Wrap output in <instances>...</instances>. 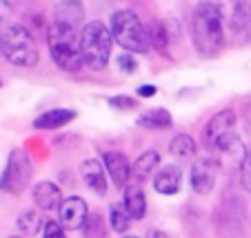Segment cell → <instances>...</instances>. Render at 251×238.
<instances>
[{
  "label": "cell",
  "mask_w": 251,
  "mask_h": 238,
  "mask_svg": "<svg viewBox=\"0 0 251 238\" xmlns=\"http://www.w3.org/2000/svg\"><path fill=\"white\" fill-rule=\"evenodd\" d=\"M31 174H33V165H31V158L27 156L25 149H14L7 158V167L2 176H0V191L5 194H23L27 189L29 181H31Z\"/></svg>",
  "instance_id": "6"
},
{
  "label": "cell",
  "mask_w": 251,
  "mask_h": 238,
  "mask_svg": "<svg viewBox=\"0 0 251 238\" xmlns=\"http://www.w3.org/2000/svg\"><path fill=\"white\" fill-rule=\"evenodd\" d=\"M47 43L53 62L62 72L78 74L85 67V60H82L80 53V36L76 33V27L60 23V20H53L47 31Z\"/></svg>",
  "instance_id": "2"
},
{
  "label": "cell",
  "mask_w": 251,
  "mask_h": 238,
  "mask_svg": "<svg viewBox=\"0 0 251 238\" xmlns=\"http://www.w3.org/2000/svg\"><path fill=\"white\" fill-rule=\"evenodd\" d=\"M218 167H220L218 160H213V158H198L191 165V174H189L191 189L200 196H207L213 189V185H216Z\"/></svg>",
  "instance_id": "9"
},
{
  "label": "cell",
  "mask_w": 251,
  "mask_h": 238,
  "mask_svg": "<svg viewBox=\"0 0 251 238\" xmlns=\"http://www.w3.org/2000/svg\"><path fill=\"white\" fill-rule=\"evenodd\" d=\"M85 18V11H82V5L78 0H62L56 7V16L53 20H60V23H67L71 27H78Z\"/></svg>",
  "instance_id": "19"
},
{
  "label": "cell",
  "mask_w": 251,
  "mask_h": 238,
  "mask_svg": "<svg viewBox=\"0 0 251 238\" xmlns=\"http://www.w3.org/2000/svg\"><path fill=\"white\" fill-rule=\"evenodd\" d=\"M16 227H18V232L23 236H36V234H40L45 229V220L36 210H27L16 218Z\"/></svg>",
  "instance_id": "20"
},
{
  "label": "cell",
  "mask_w": 251,
  "mask_h": 238,
  "mask_svg": "<svg viewBox=\"0 0 251 238\" xmlns=\"http://www.w3.org/2000/svg\"><path fill=\"white\" fill-rule=\"evenodd\" d=\"M11 16H14V7H11L9 0H0V25L7 27L11 25Z\"/></svg>",
  "instance_id": "29"
},
{
  "label": "cell",
  "mask_w": 251,
  "mask_h": 238,
  "mask_svg": "<svg viewBox=\"0 0 251 238\" xmlns=\"http://www.w3.org/2000/svg\"><path fill=\"white\" fill-rule=\"evenodd\" d=\"M111 45H114V36H111V29H107V25L100 20L87 23L80 31V53L85 67L96 72L104 69L109 65Z\"/></svg>",
  "instance_id": "3"
},
{
  "label": "cell",
  "mask_w": 251,
  "mask_h": 238,
  "mask_svg": "<svg viewBox=\"0 0 251 238\" xmlns=\"http://www.w3.org/2000/svg\"><path fill=\"white\" fill-rule=\"evenodd\" d=\"M80 178L91 191H96L98 196H107V169L100 160H96V158L82 160Z\"/></svg>",
  "instance_id": "12"
},
{
  "label": "cell",
  "mask_w": 251,
  "mask_h": 238,
  "mask_svg": "<svg viewBox=\"0 0 251 238\" xmlns=\"http://www.w3.org/2000/svg\"><path fill=\"white\" fill-rule=\"evenodd\" d=\"M85 238H104L107 236V225L100 214H89L85 223Z\"/></svg>",
  "instance_id": "24"
},
{
  "label": "cell",
  "mask_w": 251,
  "mask_h": 238,
  "mask_svg": "<svg viewBox=\"0 0 251 238\" xmlns=\"http://www.w3.org/2000/svg\"><path fill=\"white\" fill-rule=\"evenodd\" d=\"M138 127H145V129H169L174 125V118L167 109L162 107H153V109L142 111L140 116L136 118Z\"/></svg>",
  "instance_id": "18"
},
{
  "label": "cell",
  "mask_w": 251,
  "mask_h": 238,
  "mask_svg": "<svg viewBox=\"0 0 251 238\" xmlns=\"http://www.w3.org/2000/svg\"><path fill=\"white\" fill-rule=\"evenodd\" d=\"M240 183H242V189L247 194H251V149H247V156L240 165Z\"/></svg>",
  "instance_id": "25"
},
{
  "label": "cell",
  "mask_w": 251,
  "mask_h": 238,
  "mask_svg": "<svg viewBox=\"0 0 251 238\" xmlns=\"http://www.w3.org/2000/svg\"><path fill=\"white\" fill-rule=\"evenodd\" d=\"M0 53H2V29H0Z\"/></svg>",
  "instance_id": "32"
},
{
  "label": "cell",
  "mask_w": 251,
  "mask_h": 238,
  "mask_svg": "<svg viewBox=\"0 0 251 238\" xmlns=\"http://www.w3.org/2000/svg\"><path fill=\"white\" fill-rule=\"evenodd\" d=\"M43 238H67L65 236V227L58 220H47L43 229Z\"/></svg>",
  "instance_id": "28"
},
{
  "label": "cell",
  "mask_w": 251,
  "mask_h": 238,
  "mask_svg": "<svg viewBox=\"0 0 251 238\" xmlns=\"http://www.w3.org/2000/svg\"><path fill=\"white\" fill-rule=\"evenodd\" d=\"M0 87H2V80H0Z\"/></svg>",
  "instance_id": "35"
},
{
  "label": "cell",
  "mask_w": 251,
  "mask_h": 238,
  "mask_svg": "<svg viewBox=\"0 0 251 238\" xmlns=\"http://www.w3.org/2000/svg\"><path fill=\"white\" fill-rule=\"evenodd\" d=\"M216 5L231 36L242 38L245 43L251 40V7L247 5V0H218Z\"/></svg>",
  "instance_id": "7"
},
{
  "label": "cell",
  "mask_w": 251,
  "mask_h": 238,
  "mask_svg": "<svg viewBox=\"0 0 251 238\" xmlns=\"http://www.w3.org/2000/svg\"><path fill=\"white\" fill-rule=\"evenodd\" d=\"M123 205L133 220H142L147 216V196L140 185H127L123 189Z\"/></svg>",
  "instance_id": "15"
},
{
  "label": "cell",
  "mask_w": 251,
  "mask_h": 238,
  "mask_svg": "<svg viewBox=\"0 0 251 238\" xmlns=\"http://www.w3.org/2000/svg\"><path fill=\"white\" fill-rule=\"evenodd\" d=\"M158 165H160V154L153 152V149H149V152H142L140 156L136 158V162L131 165V174L138 183H145L147 178L153 176V172L158 169Z\"/></svg>",
  "instance_id": "17"
},
{
  "label": "cell",
  "mask_w": 251,
  "mask_h": 238,
  "mask_svg": "<svg viewBox=\"0 0 251 238\" xmlns=\"http://www.w3.org/2000/svg\"><path fill=\"white\" fill-rule=\"evenodd\" d=\"M118 69L125 74H136L138 60L133 58V53H120L118 56Z\"/></svg>",
  "instance_id": "27"
},
{
  "label": "cell",
  "mask_w": 251,
  "mask_h": 238,
  "mask_svg": "<svg viewBox=\"0 0 251 238\" xmlns=\"http://www.w3.org/2000/svg\"><path fill=\"white\" fill-rule=\"evenodd\" d=\"M191 36L200 56L216 58L225 47V23L216 2H200L191 16Z\"/></svg>",
  "instance_id": "1"
},
{
  "label": "cell",
  "mask_w": 251,
  "mask_h": 238,
  "mask_svg": "<svg viewBox=\"0 0 251 238\" xmlns=\"http://www.w3.org/2000/svg\"><path fill=\"white\" fill-rule=\"evenodd\" d=\"M2 56L16 67H36L40 60L33 33L25 25L11 23L2 27Z\"/></svg>",
  "instance_id": "4"
},
{
  "label": "cell",
  "mask_w": 251,
  "mask_h": 238,
  "mask_svg": "<svg viewBox=\"0 0 251 238\" xmlns=\"http://www.w3.org/2000/svg\"><path fill=\"white\" fill-rule=\"evenodd\" d=\"M156 91H158L156 85H140L138 87V96H140V98H153Z\"/></svg>",
  "instance_id": "30"
},
{
  "label": "cell",
  "mask_w": 251,
  "mask_h": 238,
  "mask_svg": "<svg viewBox=\"0 0 251 238\" xmlns=\"http://www.w3.org/2000/svg\"><path fill=\"white\" fill-rule=\"evenodd\" d=\"M182 187V172L176 165H165L153 176V189L162 196H174Z\"/></svg>",
  "instance_id": "14"
},
{
  "label": "cell",
  "mask_w": 251,
  "mask_h": 238,
  "mask_svg": "<svg viewBox=\"0 0 251 238\" xmlns=\"http://www.w3.org/2000/svg\"><path fill=\"white\" fill-rule=\"evenodd\" d=\"M123 238H138V236H123Z\"/></svg>",
  "instance_id": "34"
},
{
  "label": "cell",
  "mask_w": 251,
  "mask_h": 238,
  "mask_svg": "<svg viewBox=\"0 0 251 238\" xmlns=\"http://www.w3.org/2000/svg\"><path fill=\"white\" fill-rule=\"evenodd\" d=\"M233 129H236V114H233V109H223V111H218V114H213L202 129L204 147H207L209 152H213L216 145H218L227 133H231Z\"/></svg>",
  "instance_id": "8"
},
{
  "label": "cell",
  "mask_w": 251,
  "mask_h": 238,
  "mask_svg": "<svg viewBox=\"0 0 251 238\" xmlns=\"http://www.w3.org/2000/svg\"><path fill=\"white\" fill-rule=\"evenodd\" d=\"M111 36L129 53H147L151 49L145 25L129 9H120L111 16Z\"/></svg>",
  "instance_id": "5"
},
{
  "label": "cell",
  "mask_w": 251,
  "mask_h": 238,
  "mask_svg": "<svg viewBox=\"0 0 251 238\" xmlns=\"http://www.w3.org/2000/svg\"><path fill=\"white\" fill-rule=\"evenodd\" d=\"M9 238H25V236H9Z\"/></svg>",
  "instance_id": "33"
},
{
  "label": "cell",
  "mask_w": 251,
  "mask_h": 238,
  "mask_svg": "<svg viewBox=\"0 0 251 238\" xmlns=\"http://www.w3.org/2000/svg\"><path fill=\"white\" fill-rule=\"evenodd\" d=\"M87 216H89V210H87L85 200L80 196H69V198L62 200L60 210H58V223L65 229L78 232V229L85 227Z\"/></svg>",
  "instance_id": "10"
},
{
  "label": "cell",
  "mask_w": 251,
  "mask_h": 238,
  "mask_svg": "<svg viewBox=\"0 0 251 238\" xmlns=\"http://www.w3.org/2000/svg\"><path fill=\"white\" fill-rule=\"evenodd\" d=\"M62 191L56 183H49V181H40L36 183L33 187V203L45 212H53V210H60L62 205Z\"/></svg>",
  "instance_id": "13"
},
{
  "label": "cell",
  "mask_w": 251,
  "mask_h": 238,
  "mask_svg": "<svg viewBox=\"0 0 251 238\" xmlns=\"http://www.w3.org/2000/svg\"><path fill=\"white\" fill-rule=\"evenodd\" d=\"M102 165L104 169H107V174H109L111 183H114L118 189H125V187L129 185V181H131V162H129V158L125 156L123 152H104L102 156Z\"/></svg>",
  "instance_id": "11"
},
{
  "label": "cell",
  "mask_w": 251,
  "mask_h": 238,
  "mask_svg": "<svg viewBox=\"0 0 251 238\" xmlns=\"http://www.w3.org/2000/svg\"><path fill=\"white\" fill-rule=\"evenodd\" d=\"M196 140L191 138L189 133H178V136H174L169 143V154L174 158H191L196 156Z\"/></svg>",
  "instance_id": "22"
},
{
  "label": "cell",
  "mask_w": 251,
  "mask_h": 238,
  "mask_svg": "<svg viewBox=\"0 0 251 238\" xmlns=\"http://www.w3.org/2000/svg\"><path fill=\"white\" fill-rule=\"evenodd\" d=\"M147 33H149V45H151L158 53L169 56V31H167L165 25L158 23V20H153V23L149 25Z\"/></svg>",
  "instance_id": "21"
},
{
  "label": "cell",
  "mask_w": 251,
  "mask_h": 238,
  "mask_svg": "<svg viewBox=\"0 0 251 238\" xmlns=\"http://www.w3.org/2000/svg\"><path fill=\"white\" fill-rule=\"evenodd\" d=\"M147 238H169L167 236L165 232H158V229H151V232H149V236Z\"/></svg>",
  "instance_id": "31"
},
{
  "label": "cell",
  "mask_w": 251,
  "mask_h": 238,
  "mask_svg": "<svg viewBox=\"0 0 251 238\" xmlns=\"http://www.w3.org/2000/svg\"><path fill=\"white\" fill-rule=\"evenodd\" d=\"M131 216H129V212L125 210L123 203H114V205L109 207V225L111 229H114L116 234H125L129 232V227H131Z\"/></svg>",
  "instance_id": "23"
},
{
  "label": "cell",
  "mask_w": 251,
  "mask_h": 238,
  "mask_svg": "<svg viewBox=\"0 0 251 238\" xmlns=\"http://www.w3.org/2000/svg\"><path fill=\"white\" fill-rule=\"evenodd\" d=\"M76 118V111L74 109H65V107H53L47 109L33 120V127L36 129H60L65 125H69L71 120Z\"/></svg>",
  "instance_id": "16"
},
{
  "label": "cell",
  "mask_w": 251,
  "mask_h": 238,
  "mask_svg": "<svg viewBox=\"0 0 251 238\" xmlns=\"http://www.w3.org/2000/svg\"><path fill=\"white\" fill-rule=\"evenodd\" d=\"M109 105L118 111H131L136 107V98H131V96H111Z\"/></svg>",
  "instance_id": "26"
}]
</instances>
